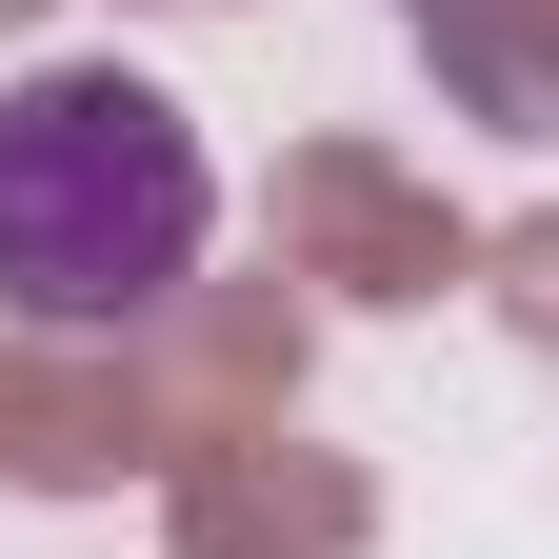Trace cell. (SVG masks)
Listing matches in <instances>:
<instances>
[{
	"label": "cell",
	"mask_w": 559,
	"mask_h": 559,
	"mask_svg": "<svg viewBox=\"0 0 559 559\" xmlns=\"http://www.w3.org/2000/svg\"><path fill=\"white\" fill-rule=\"evenodd\" d=\"M221 240V160L140 60H40L0 81V320L21 340H120L160 320Z\"/></svg>",
	"instance_id": "obj_1"
}]
</instances>
